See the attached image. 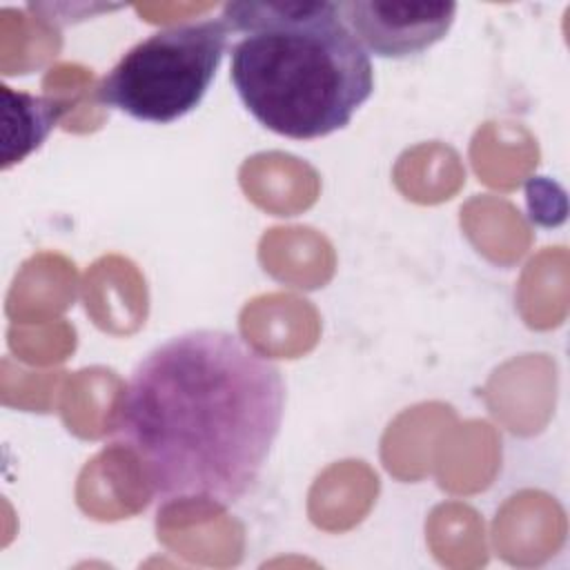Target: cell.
<instances>
[{
	"label": "cell",
	"instance_id": "1",
	"mask_svg": "<svg viewBox=\"0 0 570 570\" xmlns=\"http://www.w3.org/2000/svg\"><path fill=\"white\" fill-rule=\"evenodd\" d=\"M281 370L238 334L189 330L134 367L116 428L163 508L225 510L261 479L285 414Z\"/></svg>",
	"mask_w": 570,
	"mask_h": 570
},
{
	"label": "cell",
	"instance_id": "2",
	"mask_svg": "<svg viewBox=\"0 0 570 570\" xmlns=\"http://www.w3.org/2000/svg\"><path fill=\"white\" fill-rule=\"evenodd\" d=\"M220 20L240 33L232 47V85L269 131L314 140L345 125L374 94L370 53L332 0H243Z\"/></svg>",
	"mask_w": 570,
	"mask_h": 570
},
{
	"label": "cell",
	"instance_id": "3",
	"mask_svg": "<svg viewBox=\"0 0 570 570\" xmlns=\"http://www.w3.org/2000/svg\"><path fill=\"white\" fill-rule=\"evenodd\" d=\"M227 40L220 18L160 29L122 53L100 80L96 100L140 122H176L203 102Z\"/></svg>",
	"mask_w": 570,
	"mask_h": 570
},
{
	"label": "cell",
	"instance_id": "4",
	"mask_svg": "<svg viewBox=\"0 0 570 570\" xmlns=\"http://www.w3.org/2000/svg\"><path fill=\"white\" fill-rule=\"evenodd\" d=\"M454 2L343 0L338 11L367 53L405 60L441 42L456 18Z\"/></svg>",
	"mask_w": 570,
	"mask_h": 570
},
{
	"label": "cell",
	"instance_id": "5",
	"mask_svg": "<svg viewBox=\"0 0 570 570\" xmlns=\"http://www.w3.org/2000/svg\"><path fill=\"white\" fill-rule=\"evenodd\" d=\"M2 94V169L22 163L40 149L58 125L65 107L47 96L0 87Z\"/></svg>",
	"mask_w": 570,
	"mask_h": 570
}]
</instances>
